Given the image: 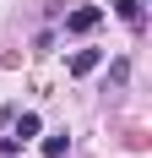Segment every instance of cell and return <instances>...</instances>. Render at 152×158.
Listing matches in <instances>:
<instances>
[{"mask_svg":"<svg viewBox=\"0 0 152 158\" xmlns=\"http://www.w3.org/2000/svg\"><path fill=\"white\" fill-rule=\"evenodd\" d=\"M98 22H103V11H98V6H76V11L65 16V33H92Z\"/></svg>","mask_w":152,"mask_h":158,"instance_id":"obj_1","label":"cell"},{"mask_svg":"<svg viewBox=\"0 0 152 158\" xmlns=\"http://www.w3.org/2000/svg\"><path fill=\"white\" fill-rule=\"evenodd\" d=\"M98 60H103V49H76V55H71V77H92Z\"/></svg>","mask_w":152,"mask_h":158,"instance_id":"obj_2","label":"cell"},{"mask_svg":"<svg viewBox=\"0 0 152 158\" xmlns=\"http://www.w3.org/2000/svg\"><path fill=\"white\" fill-rule=\"evenodd\" d=\"M114 11H120V22H125V27H141V22H147L141 0H114Z\"/></svg>","mask_w":152,"mask_h":158,"instance_id":"obj_3","label":"cell"},{"mask_svg":"<svg viewBox=\"0 0 152 158\" xmlns=\"http://www.w3.org/2000/svg\"><path fill=\"white\" fill-rule=\"evenodd\" d=\"M65 147H71V136H65V131H54V136H44V153H49V158H65Z\"/></svg>","mask_w":152,"mask_h":158,"instance_id":"obj_4","label":"cell"},{"mask_svg":"<svg viewBox=\"0 0 152 158\" xmlns=\"http://www.w3.org/2000/svg\"><path fill=\"white\" fill-rule=\"evenodd\" d=\"M27 136H38V114H22L16 120V142H27Z\"/></svg>","mask_w":152,"mask_h":158,"instance_id":"obj_5","label":"cell"}]
</instances>
